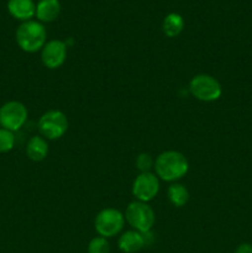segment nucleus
Returning a JSON list of instances; mask_svg holds the SVG:
<instances>
[{"label": "nucleus", "instance_id": "nucleus-1", "mask_svg": "<svg viewBox=\"0 0 252 253\" xmlns=\"http://www.w3.org/2000/svg\"><path fill=\"white\" fill-rule=\"evenodd\" d=\"M153 168H155L158 179L173 183L187 174L189 169V163L183 153L169 150L158 155Z\"/></svg>", "mask_w": 252, "mask_h": 253}, {"label": "nucleus", "instance_id": "nucleus-11", "mask_svg": "<svg viewBox=\"0 0 252 253\" xmlns=\"http://www.w3.org/2000/svg\"><path fill=\"white\" fill-rule=\"evenodd\" d=\"M118 246L124 253H136L146 247V241L142 232L130 230L119 237Z\"/></svg>", "mask_w": 252, "mask_h": 253}, {"label": "nucleus", "instance_id": "nucleus-2", "mask_svg": "<svg viewBox=\"0 0 252 253\" xmlns=\"http://www.w3.org/2000/svg\"><path fill=\"white\" fill-rule=\"evenodd\" d=\"M15 36L17 46L27 53L41 51L47 42V32L43 24L34 20L22 22L17 27Z\"/></svg>", "mask_w": 252, "mask_h": 253}, {"label": "nucleus", "instance_id": "nucleus-9", "mask_svg": "<svg viewBox=\"0 0 252 253\" xmlns=\"http://www.w3.org/2000/svg\"><path fill=\"white\" fill-rule=\"evenodd\" d=\"M67 46L66 42L61 40H51L47 41L43 48L41 49L42 63L48 69H57L63 66L67 59Z\"/></svg>", "mask_w": 252, "mask_h": 253}, {"label": "nucleus", "instance_id": "nucleus-10", "mask_svg": "<svg viewBox=\"0 0 252 253\" xmlns=\"http://www.w3.org/2000/svg\"><path fill=\"white\" fill-rule=\"evenodd\" d=\"M7 11L12 17L25 22L31 20L36 12V4L34 0H9Z\"/></svg>", "mask_w": 252, "mask_h": 253}, {"label": "nucleus", "instance_id": "nucleus-15", "mask_svg": "<svg viewBox=\"0 0 252 253\" xmlns=\"http://www.w3.org/2000/svg\"><path fill=\"white\" fill-rule=\"evenodd\" d=\"M168 199L170 204L175 208H182L189 202V192L187 188L179 183H173L169 185L167 190Z\"/></svg>", "mask_w": 252, "mask_h": 253}, {"label": "nucleus", "instance_id": "nucleus-13", "mask_svg": "<svg viewBox=\"0 0 252 253\" xmlns=\"http://www.w3.org/2000/svg\"><path fill=\"white\" fill-rule=\"evenodd\" d=\"M26 155L34 162H41L48 155V142L44 137L32 136L26 145Z\"/></svg>", "mask_w": 252, "mask_h": 253}, {"label": "nucleus", "instance_id": "nucleus-19", "mask_svg": "<svg viewBox=\"0 0 252 253\" xmlns=\"http://www.w3.org/2000/svg\"><path fill=\"white\" fill-rule=\"evenodd\" d=\"M235 253H252V245L251 244H241L236 247Z\"/></svg>", "mask_w": 252, "mask_h": 253}, {"label": "nucleus", "instance_id": "nucleus-16", "mask_svg": "<svg viewBox=\"0 0 252 253\" xmlns=\"http://www.w3.org/2000/svg\"><path fill=\"white\" fill-rule=\"evenodd\" d=\"M88 253H110V244L108 239L96 236L88 244Z\"/></svg>", "mask_w": 252, "mask_h": 253}, {"label": "nucleus", "instance_id": "nucleus-17", "mask_svg": "<svg viewBox=\"0 0 252 253\" xmlns=\"http://www.w3.org/2000/svg\"><path fill=\"white\" fill-rule=\"evenodd\" d=\"M15 136L12 131L0 128V153H6L14 148Z\"/></svg>", "mask_w": 252, "mask_h": 253}, {"label": "nucleus", "instance_id": "nucleus-12", "mask_svg": "<svg viewBox=\"0 0 252 253\" xmlns=\"http://www.w3.org/2000/svg\"><path fill=\"white\" fill-rule=\"evenodd\" d=\"M61 12L59 0H40L36 5L35 16L40 22H52L58 17Z\"/></svg>", "mask_w": 252, "mask_h": 253}, {"label": "nucleus", "instance_id": "nucleus-3", "mask_svg": "<svg viewBox=\"0 0 252 253\" xmlns=\"http://www.w3.org/2000/svg\"><path fill=\"white\" fill-rule=\"evenodd\" d=\"M125 220L135 231L148 232L152 230L156 221V215L152 208L147 203L135 202L130 203L125 210Z\"/></svg>", "mask_w": 252, "mask_h": 253}, {"label": "nucleus", "instance_id": "nucleus-5", "mask_svg": "<svg viewBox=\"0 0 252 253\" xmlns=\"http://www.w3.org/2000/svg\"><path fill=\"white\" fill-rule=\"evenodd\" d=\"M125 215L114 208H106L98 212L94 220V227L99 236L110 239L120 234L125 226Z\"/></svg>", "mask_w": 252, "mask_h": 253}, {"label": "nucleus", "instance_id": "nucleus-8", "mask_svg": "<svg viewBox=\"0 0 252 253\" xmlns=\"http://www.w3.org/2000/svg\"><path fill=\"white\" fill-rule=\"evenodd\" d=\"M158 192H160V179L153 173H140L133 180L132 195L138 202H151L157 197Z\"/></svg>", "mask_w": 252, "mask_h": 253}, {"label": "nucleus", "instance_id": "nucleus-4", "mask_svg": "<svg viewBox=\"0 0 252 253\" xmlns=\"http://www.w3.org/2000/svg\"><path fill=\"white\" fill-rule=\"evenodd\" d=\"M189 91L197 100L215 101L221 96V84L216 78L209 74H197L189 82Z\"/></svg>", "mask_w": 252, "mask_h": 253}, {"label": "nucleus", "instance_id": "nucleus-6", "mask_svg": "<svg viewBox=\"0 0 252 253\" xmlns=\"http://www.w3.org/2000/svg\"><path fill=\"white\" fill-rule=\"evenodd\" d=\"M68 119L59 110H48L39 120V131L46 140H58L68 130Z\"/></svg>", "mask_w": 252, "mask_h": 253}, {"label": "nucleus", "instance_id": "nucleus-7", "mask_svg": "<svg viewBox=\"0 0 252 253\" xmlns=\"http://www.w3.org/2000/svg\"><path fill=\"white\" fill-rule=\"evenodd\" d=\"M27 115L29 113L24 104L16 100L7 101L0 108V125L15 132L25 125Z\"/></svg>", "mask_w": 252, "mask_h": 253}, {"label": "nucleus", "instance_id": "nucleus-14", "mask_svg": "<svg viewBox=\"0 0 252 253\" xmlns=\"http://www.w3.org/2000/svg\"><path fill=\"white\" fill-rule=\"evenodd\" d=\"M184 29V20L179 14L170 12L165 17L162 24L163 34L167 37H175L180 34Z\"/></svg>", "mask_w": 252, "mask_h": 253}, {"label": "nucleus", "instance_id": "nucleus-18", "mask_svg": "<svg viewBox=\"0 0 252 253\" xmlns=\"http://www.w3.org/2000/svg\"><path fill=\"white\" fill-rule=\"evenodd\" d=\"M153 166H155V161H153L152 156L150 153H140L137 158H136V167L140 170V173L150 172V169Z\"/></svg>", "mask_w": 252, "mask_h": 253}]
</instances>
